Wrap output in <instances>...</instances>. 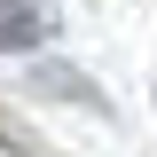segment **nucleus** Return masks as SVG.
<instances>
[{"label":"nucleus","instance_id":"obj_2","mask_svg":"<svg viewBox=\"0 0 157 157\" xmlns=\"http://www.w3.org/2000/svg\"><path fill=\"white\" fill-rule=\"evenodd\" d=\"M32 86H39V94H55V102H78V110L110 118V94H102L86 71H71V63H39V71H32Z\"/></svg>","mask_w":157,"mask_h":157},{"label":"nucleus","instance_id":"obj_3","mask_svg":"<svg viewBox=\"0 0 157 157\" xmlns=\"http://www.w3.org/2000/svg\"><path fill=\"white\" fill-rule=\"evenodd\" d=\"M0 149H8V157H32V149H39V141H32V134H24V126H16V118H8V110H0Z\"/></svg>","mask_w":157,"mask_h":157},{"label":"nucleus","instance_id":"obj_1","mask_svg":"<svg viewBox=\"0 0 157 157\" xmlns=\"http://www.w3.org/2000/svg\"><path fill=\"white\" fill-rule=\"evenodd\" d=\"M55 39V16L39 0H0V55H24V47H47Z\"/></svg>","mask_w":157,"mask_h":157}]
</instances>
